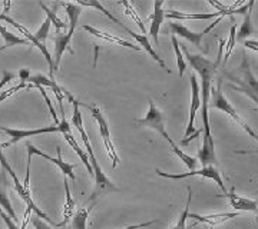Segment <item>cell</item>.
<instances>
[{"label":"cell","instance_id":"obj_24","mask_svg":"<svg viewBox=\"0 0 258 229\" xmlns=\"http://www.w3.org/2000/svg\"><path fill=\"white\" fill-rule=\"evenodd\" d=\"M252 6H254V2H251V6H249L248 12L245 13L244 16V22L241 25L240 30L237 32V42H245V39L251 35L255 33V29L251 23V12H252Z\"/></svg>","mask_w":258,"mask_h":229},{"label":"cell","instance_id":"obj_16","mask_svg":"<svg viewBox=\"0 0 258 229\" xmlns=\"http://www.w3.org/2000/svg\"><path fill=\"white\" fill-rule=\"evenodd\" d=\"M151 19V29H149V36L154 39L155 45H159V30H161V26L164 23V19H165V10H164V2L161 0H157L154 2V13L149 16Z\"/></svg>","mask_w":258,"mask_h":229},{"label":"cell","instance_id":"obj_14","mask_svg":"<svg viewBox=\"0 0 258 229\" xmlns=\"http://www.w3.org/2000/svg\"><path fill=\"white\" fill-rule=\"evenodd\" d=\"M222 16H220V18H217V20L212 23L210 28H207L204 32H201V33H195V32H192V30H189L188 28H185L184 25H181V23H175V22H171L169 23V32H172L174 33V36L175 35H178V36L184 37V39H186L188 42H191L192 45L198 46V47H201V40H203V37L207 35V33H210L212 30V28L214 26H217L220 22L222 20Z\"/></svg>","mask_w":258,"mask_h":229},{"label":"cell","instance_id":"obj_10","mask_svg":"<svg viewBox=\"0 0 258 229\" xmlns=\"http://www.w3.org/2000/svg\"><path fill=\"white\" fill-rule=\"evenodd\" d=\"M135 122H137V123H139V125H142V126H148V128L157 130L158 133H159V135L164 137L166 142L169 143V146L171 147L175 146L176 145L175 142L171 139L169 133L166 132L165 115H164L161 110L158 109L157 105L151 101V99H149V109H148L145 118H144V119H135Z\"/></svg>","mask_w":258,"mask_h":229},{"label":"cell","instance_id":"obj_26","mask_svg":"<svg viewBox=\"0 0 258 229\" xmlns=\"http://www.w3.org/2000/svg\"><path fill=\"white\" fill-rule=\"evenodd\" d=\"M89 216V209L78 208L72 218V229H86V220Z\"/></svg>","mask_w":258,"mask_h":229},{"label":"cell","instance_id":"obj_33","mask_svg":"<svg viewBox=\"0 0 258 229\" xmlns=\"http://www.w3.org/2000/svg\"><path fill=\"white\" fill-rule=\"evenodd\" d=\"M33 85H30V83H25V82H20L19 85H16V86H12L10 89H8V91L2 92L0 93V103L3 101H6L8 98H10L12 95H15V93H18L19 91H23V89H30Z\"/></svg>","mask_w":258,"mask_h":229},{"label":"cell","instance_id":"obj_34","mask_svg":"<svg viewBox=\"0 0 258 229\" xmlns=\"http://www.w3.org/2000/svg\"><path fill=\"white\" fill-rule=\"evenodd\" d=\"M30 223L33 225V228L35 229H52L49 226V223H47L46 220H43L42 218H39V216H33V218H30Z\"/></svg>","mask_w":258,"mask_h":229},{"label":"cell","instance_id":"obj_15","mask_svg":"<svg viewBox=\"0 0 258 229\" xmlns=\"http://www.w3.org/2000/svg\"><path fill=\"white\" fill-rule=\"evenodd\" d=\"M220 196L227 198L228 202H230V205L235 209V211L255 212V213H258V202L252 201V199H249V198H242L240 195H237L234 188H231L230 192L227 191V193H222Z\"/></svg>","mask_w":258,"mask_h":229},{"label":"cell","instance_id":"obj_40","mask_svg":"<svg viewBox=\"0 0 258 229\" xmlns=\"http://www.w3.org/2000/svg\"><path fill=\"white\" fill-rule=\"evenodd\" d=\"M235 154H238V155H254V154H258V149H255V150H235Z\"/></svg>","mask_w":258,"mask_h":229},{"label":"cell","instance_id":"obj_32","mask_svg":"<svg viewBox=\"0 0 258 229\" xmlns=\"http://www.w3.org/2000/svg\"><path fill=\"white\" fill-rule=\"evenodd\" d=\"M50 20L49 19H45V22L42 23V26L40 28L37 29V32L36 33H33L35 35V37H36L37 40L42 43V45H45L46 46V40L49 39V30H50Z\"/></svg>","mask_w":258,"mask_h":229},{"label":"cell","instance_id":"obj_11","mask_svg":"<svg viewBox=\"0 0 258 229\" xmlns=\"http://www.w3.org/2000/svg\"><path fill=\"white\" fill-rule=\"evenodd\" d=\"M225 76H227L230 81H232V82L238 83V85H240V86H237L238 89L249 92V93H252L254 96H257L258 98V81L257 78L252 74V72H251L248 57L245 55H244V59H242V63H241V66L238 67V74L225 73Z\"/></svg>","mask_w":258,"mask_h":229},{"label":"cell","instance_id":"obj_27","mask_svg":"<svg viewBox=\"0 0 258 229\" xmlns=\"http://www.w3.org/2000/svg\"><path fill=\"white\" fill-rule=\"evenodd\" d=\"M191 201H192V188L188 186V201H186V208L184 209V212L181 213L179 219L175 223V226L172 229H189L186 226V219L189 216V206H191Z\"/></svg>","mask_w":258,"mask_h":229},{"label":"cell","instance_id":"obj_8","mask_svg":"<svg viewBox=\"0 0 258 229\" xmlns=\"http://www.w3.org/2000/svg\"><path fill=\"white\" fill-rule=\"evenodd\" d=\"M81 106L86 108V109H89L91 115H92V118L96 120V123H98V126H99V132H101L102 140H103V146H105L106 152H108V155H109V158L112 159V166H113V168H116V166L119 165V155H118V150H116V147H115L113 142H112L111 132H109V126H108L106 118L103 116V113H102L101 109H99L96 105L81 103Z\"/></svg>","mask_w":258,"mask_h":229},{"label":"cell","instance_id":"obj_2","mask_svg":"<svg viewBox=\"0 0 258 229\" xmlns=\"http://www.w3.org/2000/svg\"><path fill=\"white\" fill-rule=\"evenodd\" d=\"M62 8H64L68 18H69V30L66 33H59L53 37V43H55V52H53V70L59 69L60 64V59L66 50H69L71 53H74V49H71V40L75 35V29L78 28V20L82 13V8L78 3H72V2H60L59 3Z\"/></svg>","mask_w":258,"mask_h":229},{"label":"cell","instance_id":"obj_35","mask_svg":"<svg viewBox=\"0 0 258 229\" xmlns=\"http://www.w3.org/2000/svg\"><path fill=\"white\" fill-rule=\"evenodd\" d=\"M13 79H15V74L10 73L8 70H5V72H3V76H2V81H0V91L3 89L5 85H8V83H9L10 81H13Z\"/></svg>","mask_w":258,"mask_h":229},{"label":"cell","instance_id":"obj_29","mask_svg":"<svg viewBox=\"0 0 258 229\" xmlns=\"http://www.w3.org/2000/svg\"><path fill=\"white\" fill-rule=\"evenodd\" d=\"M0 208L6 212V213H8L10 218L15 220L16 223H19L18 213H16V211H15L13 208H12V203H10V199H9V196H8V193L3 192V191H0Z\"/></svg>","mask_w":258,"mask_h":229},{"label":"cell","instance_id":"obj_22","mask_svg":"<svg viewBox=\"0 0 258 229\" xmlns=\"http://www.w3.org/2000/svg\"><path fill=\"white\" fill-rule=\"evenodd\" d=\"M64 183V192H66V202H64L63 208V222H60V226H64L71 218H74L75 212H76V203H75L74 198H72V193L69 189V183H68V178L64 176L63 179Z\"/></svg>","mask_w":258,"mask_h":229},{"label":"cell","instance_id":"obj_23","mask_svg":"<svg viewBox=\"0 0 258 229\" xmlns=\"http://www.w3.org/2000/svg\"><path fill=\"white\" fill-rule=\"evenodd\" d=\"M63 137L64 140L72 146V149H74L75 152H76V155L81 158V161L83 162V165L86 166V169H88V172L91 174V176H93V169L92 166H91V162H89V156H88V154L83 150L82 147L79 146V143L76 142V139L74 137V135H72V132H68V133H63Z\"/></svg>","mask_w":258,"mask_h":229},{"label":"cell","instance_id":"obj_18","mask_svg":"<svg viewBox=\"0 0 258 229\" xmlns=\"http://www.w3.org/2000/svg\"><path fill=\"white\" fill-rule=\"evenodd\" d=\"M238 216V212H222V213H211V215H198V213H191L189 212V216L188 218H192L200 223H205V225H210V226H218L222 225L224 222L227 220L234 219Z\"/></svg>","mask_w":258,"mask_h":229},{"label":"cell","instance_id":"obj_36","mask_svg":"<svg viewBox=\"0 0 258 229\" xmlns=\"http://www.w3.org/2000/svg\"><path fill=\"white\" fill-rule=\"evenodd\" d=\"M158 220H148V222H142V223H137V225H132V226H128L125 229H142V228H148V226H152L155 225Z\"/></svg>","mask_w":258,"mask_h":229},{"label":"cell","instance_id":"obj_19","mask_svg":"<svg viewBox=\"0 0 258 229\" xmlns=\"http://www.w3.org/2000/svg\"><path fill=\"white\" fill-rule=\"evenodd\" d=\"M83 30H86L88 33H91L92 36L98 37L101 40H105V42H109V43H115V45L123 46V47H128V49H132V50H141V46H135L134 43H131L125 39H120V37L115 36V35H111V33H106V32H102L99 29L92 28V26H88V25H83Z\"/></svg>","mask_w":258,"mask_h":229},{"label":"cell","instance_id":"obj_5","mask_svg":"<svg viewBox=\"0 0 258 229\" xmlns=\"http://www.w3.org/2000/svg\"><path fill=\"white\" fill-rule=\"evenodd\" d=\"M211 105L212 108H215V109L221 110V112H225L228 116H230L231 119L234 120V122H237L238 125H240L241 128L244 129L247 133H248L249 136L252 137V139H255L258 142V133L255 130H252L251 126H249L248 123L245 122V120L241 118L240 115H238V112L232 108V105H231L230 102L227 101V98L224 96V93H222V79L220 78L218 79V83L215 85V86H212L211 89Z\"/></svg>","mask_w":258,"mask_h":229},{"label":"cell","instance_id":"obj_30","mask_svg":"<svg viewBox=\"0 0 258 229\" xmlns=\"http://www.w3.org/2000/svg\"><path fill=\"white\" fill-rule=\"evenodd\" d=\"M171 40H172V46H174V50H175L178 72H179V76L182 78L185 73V70H186V62H185L184 55H182V52H181V49H179V43H178V40H176V37L174 36V35L171 36Z\"/></svg>","mask_w":258,"mask_h":229},{"label":"cell","instance_id":"obj_17","mask_svg":"<svg viewBox=\"0 0 258 229\" xmlns=\"http://www.w3.org/2000/svg\"><path fill=\"white\" fill-rule=\"evenodd\" d=\"M28 83L30 85H33V86H42V88H49V89H52L53 93L56 95V99L59 102V105H62V101H63V96H64V89H62L57 83H56L55 79H50V78H47L45 74L42 73H37V74H32L30 78H29Z\"/></svg>","mask_w":258,"mask_h":229},{"label":"cell","instance_id":"obj_9","mask_svg":"<svg viewBox=\"0 0 258 229\" xmlns=\"http://www.w3.org/2000/svg\"><path fill=\"white\" fill-rule=\"evenodd\" d=\"M191 81V92H192V96H191V109H189V120H188V126H186V130H185L184 139L181 140V145L182 146H186L192 139L198 136L203 129H197L195 128V119H197V112L201 108V88L198 85V81H197V76L195 74H191L189 78Z\"/></svg>","mask_w":258,"mask_h":229},{"label":"cell","instance_id":"obj_6","mask_svg":"<svg viewBox=\"0 0 258 229\" xmlns=\"http://www.w3.org/2000/svg\"><path fill=\"white\" fill-rule=\"evenodd\" d=\"M0 165H2V168H3V171H5V172H8V174L12 176V179H13V182H15V189H16V192H18L19 196L25 201V203H26V206H28L29 209H32V211L35 212L39 218H42L43 220H46L50 226L60 228V226H59V223H55L53 220L47 216L45 212L40 211V209H39V206H37L36 203L33 202L32 196H30V191H26V189H25L23 183L19 181L18 175H16V172L13 171V168H12L9 162H8V158L5 156V154H3V146H2V143H0Z\"/></svg>","mask_w":258,"mask_h":229},{"label":"cell","instance_id":"obj_7","mask_svg":"<svg viewBox=\"0 0 258 229\" xmlns=\"http://www.w3.org/2000/svg\"><path fill=\"white\" fill-rule=\"evenodd\" d=\"M26 150H28V166H26V178H25V182H23L25 189L30 191V189H29V176H30V164H32V158H33V155L40 156V158L46 159L49 162L55 164L66 178H71L72 182L76 181V176H75L74 174L75 166L71 165V164H68V162H64L63 159H62V152H60V147L59 146L56 147V150H57V156H56V158H52V156H49L47 154H45V152H42L40 149H37L36 146H33L30 142H26Z\"/></svg>","mask_w":258,"mask_h":229},{"label":"cell","instance_id":"obj_21","mask_svg":"<svg viewBox=\"0 0 258 229\" xmlns=\"http://www.w3.org/2000/svg\"><path fill=\"white\" fill-rule=\"evenodd\" d=\"M0 36L3 37V46H0V52L5 50V49H9V47H13V46H19V45H32L29 42L28 39H22V37L16 36L13 33H10L8 29L5 28L2 23H0Z\"/></svg>","mask_w":258,"mask_h":229},{"label":"cell","instance_id":"obj_4","mask_svg":"<svg viewBox=\"0 0 258 229\" xmlns=\"http://www.w3.org/2000/svg\"><path fill=\"white\" fill-rule=\"evenodd\" d=\"M76 3H78V5H79L81 8H93V9L99 10L102 15H105V16L109 19V20H112V22H115V23H116L118 26H120V28L123 29V30H125L126 33H129L131 36L134 37V39H135V40L138 42L139 45H141V47H142L144 50H147L148 53L152 56V59H154V60H155V62H157V63L159 64L161 67H162V69H166L165 62H164V60H162V59L159 57V55H158V53H157V50H155V49L152 47V45H151V42H149V37L145 36V35H138V33L132 32V30H131V29H129V28H126V26H125V25H123V23L120 22L119 19L115 18V16L112 15L109 10L106 9V8H103V6H102L101 2H98V0H89V2H83V0H78ZM166 72H169V70L166 69Z\"/></svg>","mask_w":258,"mask_h":229},{"label":"cell","instance_id":"obj_13","mask_svg":"<svg viewBox=\"0 0 258 229\" xmlns=\"http://www.w3.org/2000/svg\"><path fill=\"white\" fill-rule=\"evenodd\" d=\"M0 20H3V22H8V23H10L13 28H16L22 33V35H25V39H28L29 42L32 43L33 46H36L37 49L42 52V55L45 56V59H46V63L49 64V78L50 79H55V70H53V57L50 56V53H49V50H47V47L45 45H42L39 40H37L36 37H35V35L33 33H30L28 29L25 28V26H22L20 23H18L15 19H12L10 16H8V15H5V13H0Z\"/></svg>","mask_w":258,"mask_h":229},{"label":"cell","instance_id":"obj_25","mask_svg":"<svg viewBox=\"0 0 258 229\" xmlns=\"http://www.w3.org/2000/svg\"><path fill=\"white\" fill-rule=\"evenodd\" d=\"M39 6L42 8V9L45 10V13H46V18L50 20V23H53L56 26V30H57V35L62 32V30H64V29L68 28V23H64L62 19L57 18V15H56L55 12L52 9H49L46 5L43 3V2H39Z\"/></svg>","mask_w":258,"mask_h":229},{"label":"cell","instance_id":"obj_31","mask_svg":"<svg viewBox=\"0 0 258 229\" xmlns=\"http://www.w3.org/2000/svg\"><path fill=\"white\" fill-rule=\"evenodd\" d=\"M235 42H237V25H232L230 29V39H228V42L225 45V55L222 57L224 63H227V60L230 59L231 52H232V49L235 46Z\"/></svg>","mask_w":258,"mask_h":229},{"label":"cell","instance_id":"obj_37","mask_svg":"<svg viewBox=\"0 0 258 229\" xmlns=\"http://www.w3.org/2000/svg\"><path fill=\"white\" fill-rule=\"evenodd\" d=\"M19 78H20V82L28 83L29 78H30V72H29V69H20V72H19Z\"/></svg>","mask_w":258,"mask_h":229},{"label":"cell","instance_id":"obj_20","mask_svg":"<svg viewBox=\"0 0 258 229\" xmlns=\"http://www.w3.org/2000/svg\"><path fill=\"white\" fill-rule=\"evenodd\" d=\"M165 18L175 19V20H185V19L186 20H210V19L222 16L220 12H215V13H184L179 10H165Z\"/></svg>","mask_w":258,"mask_h":229},{"label":"cell","instance_id":"obj_1","mask_svg":"<svg viewBox=\"0 0 258 229\" xmlns=\"http://www.w3.org/2000/svg\"><path fill=\"white\" fill-rule=\"evenodd\" d=\"M225 47V40H220V52L217 56V60L211 62L205 59L201 55H192L185 49V57L191 63L194 69L198 72L203 81L201 86V109H203V146L198 152V162L205 166L217 165V155H215V142L212 137L211 128H210V118H208V108H210V95H211L212 83H214V76L218 70V66L221 63L222 50Z\"/></svg>","mask_w":258,"mask_h":229},{"label":"cell","instance_id":"obj_38","mask_svg":"<svg viewBox=\"0 0 258 229\" xmlns=\"http://www.w3.org/2000/svg\"><path fill=\"white\" fill-rule=\"evenodd\" d=\"M244 46H245L247 49H251V50H254V52H257L258 53V42H255V40H245V42H244Z\"/></svg>","mask_w":258,"mask_h":229},{"label":"cell","instance_id":"obj_3","mask_svg":"<svg viewBox=\"0 0 258 229\" xmlns=\"http://www.w3.org/2000/svg\"><path fill=\"white\" fill-rule=\"evenodd\" d=\"M60 106V115H62V120L59 125H55V126H45V128H37V129H30V130H25V129H12V128H6V126H0V130L5 132L8 136L10 137L9 142L6 143H2L3 147L12 146L15 143H18L20 140L26 139V137H32V136H37V135H45V133H57L60 132L62 135L63 133H68V132H72L71 129V123L66 120V116H64V110L62 105Z\"/></svg>","mask_w":258,"mask_h":229},{"label":"cell","instance_id":"obj_39","mask_svg":"<svg viewBox=\"0 0 258 229\" xmlns=\"http://www.w3.org/2000/svg\"><path fill=\"white\" fill-rule=\"evenodd\" d=\"M231 88H232V89H235V91L242 92V93H244V95H247V96H248V98H249V99H251V101H252V102H255V103H257V105H258V98H257V96H254V95H252V93H249V92H245V91H241V89H238V88H237V86H232V85H231Z\"/></svg>","mask_w":258,"mask_h":229},{"label":"cell","instance_id":"obj_28","mask_svg":"<svg viewBox=\"0 0 258 229\" xmlns=\"http://www.w3.org/2000/svg\"><path fill=\"white\" fill-rule=\"evenodd\" d=\"M120 5L125 8V13L128 15L129 18L132 19L137 25H138V28L142 30V33L144 35H147V29H145V25H144V22L141 20V18L138 16V12L134 9V6H132V3H129V2H120Z\"/></svg>","mask_w":258,"mask_h":229},{"label":"cell","instance_id":"obj_12","mask_svg":"<svg viewBox=\"0 0 258 229\" xmlns=\"http://www.w3.org/2000/svg\"><path fill=\"white\" fill-rule=\"evenodd\" d=\"M157 174L161 176V178H166V179H185V178H192V176H201V178H205V179H212L215 181V183L221 188L222 193H227V189H225V185H224V181H222L221 174L218 172V169L215 166H205V168H201L200 171H189V172H185V174H166V172H162L157 169Z\"/></svg>","mask_w":258,"mask_h":229}]
</instances>
